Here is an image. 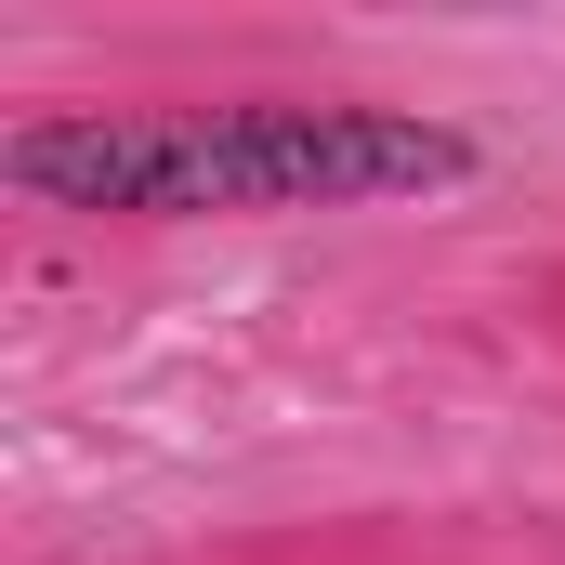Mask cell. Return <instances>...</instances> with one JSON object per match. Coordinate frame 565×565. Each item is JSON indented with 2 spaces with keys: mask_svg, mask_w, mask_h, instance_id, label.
<instances>
[{
  "mask_svg": "<svg viewBox=\"0 0 565 565\" xmlns=\"http://www.w3.org/2000/svg\"><path fill=\"white\" fill-rule=\"evenodd\" d=\"M0 184L40 211H119V224H198V211H382L473 184V132L408 106H198V119H13Z\"/></svg>",
  "mask_w": 565,
  "mask_h": 565,
  "instance_id": "1",
  "label": "cell"
}]
</instances>
